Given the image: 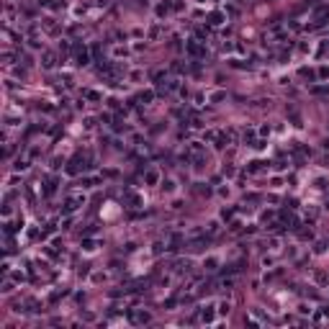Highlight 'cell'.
<instances>
[{
  "label": "cell",
  "instance_id": "1",
  "mask_svg": "<svg viewBox=\"0 0 329 329\" xmlns=\"http://www.w3.org/2000/svg\"><path fill=\"white\" fill-rule=\"evenodd\" d=\"M52 64H54V57L46 54V57H44V67H52Z\"/></svg>",
  "mask_w": 329,
  "mask_h": 329
}]
</instances>
